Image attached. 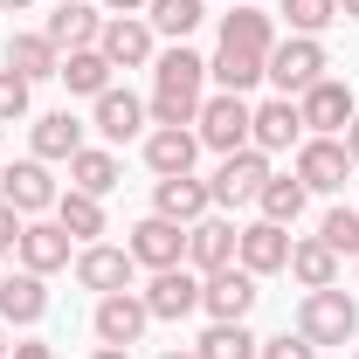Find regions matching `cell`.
<instances>
[{
	"label": "cell",
	"mask_w": 359,
	"mask_h": 359,
	"mask_svg": "<svg viewBox=\"0 0 359 359\" xmlns=\"http://www.w3.org/2000/svg\"><path fill=\"white\" fill-rule=\"evenodd\" d=\"M201 83H208V62H201L187 42H173L166 55H152V97H145L152 125H194L201 104H208Z\"/></svg>",
	"instance_id": "cell-1"
},
{
	"label": "cell",
	"mask_w": 359,
	"mask_h": 359,
	"mask_svg": "<svg viewBox=\"0 0 359 359\" xmlns=\"http://www.w3.org/2000/svg\"><path fill=\"white\" fill-rule=\"evenodd\" d=\"M297 332H304L311 346H353V339H359V304L339 290V283H332V290H304Z\"/></svg>",
	"instance_id": "cell-2"
},
{
	"label": "cell",
	"mask_w": 359,
	"mask_h": 359,
	"mask_svg": "<svg viewBox=\"0 0 359 359\" xmlns=\"http://www.w3.org/2000/svg\"><path fill=\"white\" fill-rule=\"evenodd\" d=\"M249 118H256V104L249 97H235V90H215L208 104H201V118H194V138L208 145V152H242L249 145Z\"/></svg>",
	"instance_id": "cell-3"
},
{
	"label": "cell",
	"mask_w": 359,
	"mask_h": 359,
	"mask_svg": "<svg viewBox=\"0 0 359 359\" xmlns=\"http://www.w3.org/2000/svg\"><path fill=\"white\" fill-rule=\"evenodd\" d=\"M263 76L276 83V97H304V90L325 76V42H318V35H290V42H276V48H269V62H263Z\"/></svg>",
	"instance_id": "cell-4"
},
{
	"label": "cell",
	"mask_w": 359,
	"mask_h": 359,
	"mask_svg": "<svg viewBox=\"0 0 359 359\" xmlns=\"http://www.w3.org/2000/svg\"><path fill=\"white\" fill-rule=\"evenodd\" d=\"M256 276L242 263H228V269H215V276H201V311L215 318V325H242V318L256 311Z\"/></svg>",
	"instance_id": "cell-5"
},
{
	"label": "cell",
	"mask_w": 359,
	"mask_h": 359,
	"mask_svg": "<svg viewBox=\"0 0 359 359\" xmlns=\"http://www.w3.org/2000/svg\"><path fill=\"white\" fill-rule=\"evenodd\" d=\"M97 48H104V62H111V69H145V62L159 55V35H152V21H145V14H104Z\"/></svg>",
	"instance_id": "cell-6"
},
{
	"label": "cell",
	"mask_w": 359,
	"mask_h": 359,
	"mask_svg": "<svg viewBox=\"0 0 359 359\" xmlns=\"http://www.w3.org/2000/svg\"><path fill=\"white\" fill-rule=\"evenodd\" d=\"M353 83H339V76H318L304 97H297V118H304V132L311 138H339L346 125H353Z\"/></svg>",
	"instance_id": "cell-7"
},
{
	"label": "cell",
	"mask_w": 359,
	"mask_h": 359,
	"mask_svg": "<svg viewBox=\"0 0 359 359\" xmlns=\"http://www.w3.org/2000/svg\"><path fill=\"white\" fill-rule=\"evenodd\" d=\"M263 180H269V152L242 145V152H228L222 166H215L208 194H215V208H249V201L263 194Z\"/></svg>",
	"instance_id": "cell-8"
},
{
	"label": "cell",
	"mask_w": 359,
	"mask_h": 359,
	"mask_svg": "<svg viewBox=\"0 0 359 359\" xmlns=\"http://www.w3.org/2000/svg\"><path fill=\"white\" fill-rule=\"evenodd\" d=\"M0 201H7L14 215L35 222V215H48V208L62 201V187L48 180V159H14V166L0 173Z\"/></svg>",
	"instance_id": "cell-9"
},
{
	"label": "cell",
	"mask_w": 359,
	"mask_h": 359,
	"mask_svg": "<svg viewBox=\"0 0 359 359\" xmlns=\"http://www.w3.org/2000/svg\"><path fill=\"white\" fill-rule=\"evenodd\" d=\"M138 297H145V311H152V318L180 325V318H194V311H201V269H187V263L152 269V283H145Z\"/></svg>",
	"instance_id": "cell-10"
},
{
	"label": "cell",
	"mask_w": 359,
	"mask_h": 359,
	"mask_svg": "<svg viewBox=\"0 0 359 359\" xmlns=\"http://www.w3.org/2000/svg\"><path fill=\"white\" fill-rule=\"evenodd\" d=\"M97 346H125L132 353L138 339H145V325H152V311H145V297L138 290H111V297H97Z\"/></svg>",
	"instance_id": "cell-11"
},
{
	"label": "cell",
	"mask_w": 359,
	"mask_h": 359,
	"mask_svg": "<svg viewBox=\"0 0 359 359\" xmlns=\"http://www.w3.org/2000/svg\"><path fill=\"white\" fill-rule=\"evenodd\" d=\"M132 276H138L132 249H111V242H83V249H76V283H83V290H97V297L132 290Z\"/></svg>",
	"instance_id": "cell-12"
},
{
	"label": "cell",
	"mask_w": 359,
	"mask_h": 359,
	"mask_svg": "<svg viewBox=\"0 0 359 359\" xmlns=\"http://www.w3.org/2000/svg\"><path fill=\"white\" fill-rule=\"evenodd\" d=\"M235 249H242V228L222 222V215H201V222L187 228V269H201V276L228 269V263H235Z\"/></svg>",
	"instance_id": "cell-13"
},
{
	"label": "cell",
	"mask_w": 359,
	"mask_h": 359,
	"mask_svg": "<svg viewBox=\"0 0 359 359\" xmlns=\"http://www.w3.org/2000/svg\"><path fill=\"white\" fill-rule=\"evenodd\" d=\"M132 263L138 269H173V263H187V228L180 222H166V215H145V222L132 228Z\"/></svg>",
	"instance_id": "cell-14"
},
{
	"label": "cell",
	"mask_w": 359,
	"mask_h": 359,
	"mask_svg": "<svg viewBox=\"0 0 359 359\" xmlns=\"http://www.w3.org/2000/svg\"><path fill=\"white\" fill-rule=\"evenodd\" d=\"M290 173L304 180V194H339L346 173H353V159H346V145H339V138H304Z\"/></svg>",
	"instance_id": "cell-15"
},
{
	"label": "cell",
	"mask_w": 359,
	"mask_h": 359,
	"mask_svg": "<svg viewBox=\"0 0 359 359\" xmlns=\"http://www.w3.org/2000/svg\"><path fill=\"white\" fill-rule=\"evenodd\" d=\"M249 145H256V152H290V145H304L297 97H269V104H256V118H249Z\"/></svg>",
	"instance_id": "cell-16"
},
{
	"label": "cell",
	"mask_w": 359,
	"mask_h": 359,
	"mask_svg": "<svg viewBox=\"0 0 359 359\" xmlns=\"http://www.w3.org/2000/svg\"><path fill=\"white\" fill-rule=\"evenodd\" d=\"M235 263L249 269V276H276V269H290V228H276V222H249V228H242V249H235Z\"/></svg>",
	"instance_id": "cell-17"
},
{
	"label": "cell",
	"mask_w": 359,
	"mask_h": 359,
	"mask_svg": "<svg viewBox=\"0 0 359 359\" xmlns=\"http://www.w3.org/2000/svg\"><path fill=\"white\" fill-rule=\"evenodd\" d=\"M208 208H215V194H208V180H194V173H173V180L152 187V215H166L180 228H194Z\"/></svg>",
	"instance_id": "cell-18"
},
{
	"label": "cell",
	"mask_w": 359,
	"mask_h": 359,
	"mask_svg": "<svg viewBox=\"0 0 359 359\" xmlns=\"http://www.w3.org/2000/svg\"><path fill=\"white\" fill-rule=\"evenodd\" d=\"M194 159H201V138L187 132V125H159V132H145V166H152L159 180L194 173Z\"/></svg>",
	"instance_id": "cell-19"
},
{
	"label": "cell",
	"mask_w": 359,
	"mask_h": 359,
	"mask_svg": "<svg viewBox=\"0 0 359 359\" xmlns=\"http://www.w3.org/2000/svg\"><path fill=\"white\" fill-rule=\"evenodd\" d=\"M222 48H242V55H263L269 62V48H276V21H269L263 7H228L222 14Z\"/></svg>",
	"instance_id": "cell-20"
},
{
	"label": "cell",
	"mask_w": 359,
	"mask_h": 359,
	"mask_svg": "<svg viewBox=\"0 0 359 359\" xmlns=\"http://www.w3.org/2000/svg\"><path fill=\"white\" fill-rule=\"evenodd\" d=\"M42 35L62 48V55H76V48H97V35H104V14H97L90 0H69V7H55V14H48Z\"/></svg>",
	"instance_id": "cell-21"
},
{
	"label": "cell",
	"mask_w": 359,
	"mask_h": 359,
	"mask_svg": "<svg viewBox=\"0 0 359 359\" xmlns=\"http://www.w3.org/2000/svg\"><path fill=\"white\" fill-rule=\"evenodd\" d=\"M145 118H152V111H145V97H132V90H118V83L97 97V132L111 138V145L138 138V132H145Z\"/></svg>",
	"instance_id": "cell-22"
},
{
	"label": "cell",
	"mask_w": 359,
	"mask_h": 359,
	"mask_svg": "<svg viewBox=\"0 0 359 359\" xmlns=\"http://www.w3.org/2000/svg\"><path fill=\"white\" fill-rule=\"evenodd\" d=\"M0 318H7V325H42L48 318V283L35 276V269L0 276Z\"/></svg>",
	"instance_id": "cell-23"
},
{
	"label": "cell",
	"mask_w": 359,
	"mask_h": 359,
	"mask_svg": "<svg viewBox=\"0 0 359 359\" xmlns=\"http://www.w3.org/2000/svg\"><path fill=\"white\" fill-rule=\"evenodd\" d=\"M14 256H21V269H35V276L62 269V263H69V235H62V222H28Z\"/></svg>",
	"instance_id": "cell-24"
},
{
	"label": "cell",
	"mask_w": 359,
	"mask_h": 359,
	"mask_svg": "<svg viewBox=\"0 0 359 359\" xmlns=\"http://www.w3.org/2000/svg\"><path fill=\"white\" fill-rule=\"evenodd\" d=\"M7 69L28 76V83H42V76L62 69V48L48 42V35H7Z\"/></svg>",
	"instance_id": "cell-25"
},
{
	"label": "cell",
	"mask_w": 359,
	"mask_h": 359,
	"mask_svg": "<svg viewBox=\"0 0 359 359\" xmlns=\"http://www.w3.org/2000/svg\"><path fill=\"white\" fill-rule=\"evenodd\" d=\"M76 152H83V125H76L69 111H48V118H35V159H48V166L62 159V166H69Z\"/></svg>",
	"instance_id": "cell-26"
},
{
	"label": "cell",
	"mask_w": 359,
	"mask_h": 359,
	"mask_svg": "<svg viewBox=\"0 0 359 359\" xmlns=\"http://www.w3.org/2000/svg\"><path fill=\"white\" fill-rule=\"evenodd\" d=\"M118 180H125V166H118V152H104V145H83V152L69 159V187H76V194H97V201H104Z\"/></svg>",
	"instance_id": "cell-27"
},
{
	"label": "cell",
	"mask_w": 359,
	"mask_h": 359,
	"mask_svg": "<svg viewBox=\"0 0 359 359\" xmlns=\"http://www.w3.org/2000/svg\"><path fill=\"white\" fill-rule=\"evenodd\" d=\"M62 83H69V97H104L111 90V62H104V48H76V55H62V69H55Z\"/></svg>",
	"instance_id": "cell-28"
},
{
	"label": "cell",
	"mask_w": 359,
	"mask_h": 359,
	"mask_svg": "<svg viewBox=\"0 0 359 359\" xmlns=\"http://www.w3.org/2000/svg\"><path fill=\"white\" fill-rule=\"evenodd\" d=\"M290 276H297L304 290H332V283H339V256H332L318 235H304V242H290Z\"/></svg>",
	"instance_id": "cell-29"
},
{
	"label": "cell",
	"mask_w": 359,
	"mask_h": 359,
	"mask_svg": "<svg viewBox=\"0 0 359 359\" xmlns=\"http://www.w3.org/2000/svg\"><path fill=\"white\" fill-rule=\"evenodd\" d=\"M256 208H263V222L290 228L297 215H304V180H297V173H269L263 194H256Z\"/></svg>",
	"instance_id": "cell-30"
},
{
	"label": "cell",
	"mask_w": 359,
	"mask_h": 359,
	"mask_svg": "<svg viewBox=\"0 0 359 359\" xmlns=\"http://www.w3.org/2000/svg\"><path fill=\"white\" fill-rule=\"evenodd\" d=\"M55 222H62V235H69V242H97V235H104V201L69 187V194L55 201Z\"/></svg>",
	"instance_id": "cell-31"
},
{
	"label": "cell",
	"mask_w": 359,
	"mask_h": 359,
	"mask_svg": "<svg viewBox=\"0 0 359 359\" xmlns=\"http://www.w3.org/2000/svg\"><path fill=\"white\" fill-rule=\"evenodd\" d=\"M145 21H152V35L187 42V35L208 21V0H152V7H145Z\"/></svg>",
	"instance_id": "cell-32"
},
{
	"label": "cell",
	"mask_w": 359,
	"mask_h": 359,
	"mask_svg": "<svg viewBox=\"0 0 359 359\" xmlns=\"http://www.w3.org/2000/svg\"><path fill=\"white\" fill-rule=\"evenodd\" d=\"M208 76L235 97H249V90L263 83V55H242V48H215V62H208Z\"/></svg>",
	"instance_id": "cell-33"
},
{
	"label": "cell",
	"mask_w": 359,
	"mask_h": 359,
	"mask_svg": "<svg viewBox=\"0 0 359 359\" xmlns=\"http://www.w3.org/2000/svg\"><path fill=\"white\" fill-rule=\"evenodd\" d=\"M194 353H201V359H256V353H263V339H256L249 325H208Z\"/></svg>",
	"instance_id": "cell-34"
},
{
	"label": "cell",
	"mask_w": 359,
	"mask_h": 359,
	"mask_svg": "<svg viewBox=\"0 0 359 359\" xmlns=\"http://www.w3.org/2000/svg\"><path fill=\"white\" fill-rule=\"evenodd\" d=\"M318 242H325L332 256H353L359 263V208H332V215L318 222Z\"/></svg>",
	"instance_id": "cell-35"
},
{
	"label": "cell",
	"mask_w": 359,
	"mask_h": 359,
	"mask_svg": "<svg viewBox=\"0 0 359 359\" xmlns=\"http://www.w3.org/2000/svg\"><path fill=\"white\" fill-rule=\"evenodd\" d=\"M283 14H290V35H325L339 21V0H283Z\"/></svg>",
	"instance_id": "cell-36"
},
{
	"label": "cell",
	"mask_w": 359,
	"mask_h": 359,
	"mask_svg": "<svg viewBox=\"0 0 359 359\" xmlns=\"http://www.w3.org/2000/svg\"><path fill=\"white\" fill-rule=\"evenodd\" d=\"M28 97H35V83H28V76H14V69H0V125H14V118H28Z\"/></svg>",
	"instance_id": "cell-37"
},
{
	"label": "cell",
	"mask_w": 359,
	"mask_h": 359,
	"mask_svg": "<svg viewBox=\"0 0 359 359\" xmlns=\"http://www.w3.org/2000/svg\"><path fill=\"white\" fill-rule=\"evenodd\" d=\"M256 359H318V346L304 339V332H297V339L283 332V339H263V353H256Z\"/></svg>",
	"instance_id": "cell-38"
},
{
	"label": "cell",
	"mask_w": 359,
	"mask_h": 359,
	"mask_svg": "<svg viewBox=\"0 0 359 359\" xmlns=\"http://www.w3.org/2000/svg\"><path fill=\"white\" fill-rule=\"evenodd\" d=\"M21 228H28V215H14V208L0 201V256H14V249H21Z\"/></svg>",
	"instance_id": "cell-39"
},
{
	"label": "cell",
	"mask_w": 359,
	"mask_h": 359,
	"mask_svg": "<svg viewBox=\"0 0 359 359\" xmlns=\"http://www.w3.org/2000/svg\"><path fill=\"white\" fill-rule=\"evenodd\" d=\"M7 359H55V353H48L42 339H28V346H7Z\"/></svg>",
	"instance_id": "cell-40"
},
{
	"label": "cell",
	"mask_w": 359,
	"mask_h": 359,
	"mask_svg": "<svg viewBox=\"0 0 359 359\" xmlns=\"http://www.w3.org/2000/svg\"><path fill=\"white\" fill-rule=\"evenodd\" d=\"M339 145H346V159H353V166H359V111H353V125L339 132Z\"/></svg>",
	"instance_id": "cell-41"
},
{
	"label": "cell",
	"mask_w": 359,
	"mask_h": 359,
	"mask_svg": "<svg viewBox=\"0 0 359 359\" xmlns=\"http://www.w3.org/2000/svg\"><path fill=\"white\" fill-rule=\"evenodd\" d=\"M152 0H104V14H145Z\"/></svg>",
	"instance_id": "cell-42"
},
{
	"label": "cell",
	"mask_w": 359,
	"mask_h": 359,
	"mask_svg": "<svg viewBox=\"0 0 359 359\" xmlns=\"http://www.w3.org/2000/svg\"><path fill=\"white\" fill-rule=\"evenodd\" d=\"M90 359H132V353H125V346H97Z\"/></svg>",
	"instance_id": "cell-43"
},
{
	"label": "cell",
	"mask_w": 359,
	"mask_h": 359,
	"mask_svg": "<svg viewBox=\"0 0 359 359\" xmlns=\"http://www.w3.org/2000/svg\"><path fill=\"white\" fill-rule=\"evenodd\" d=\"M339 21H359V0H339Z\"/></svg>",
	"instance_id": "cell-44"
},
{
	"label": "cell",
	"mask_w": 359,
	"mask_h": 359,
	"mask_svg": "<svg viewBox=\"0 0 359 359\" xmlns=\"http://www.w3.org/2000/svg\"><path fill=\"white\" fill-rule=\"evenodd\" d=\"M21 7H28V0H0V14H21Z\"/></svg>",
	"instance_id": "cell-45"
},
{
	"label": "cell",
	"mask_w": 359,
	"mask_h": 359,
	"mask_svg": "<svg viewBox=\"0 0 359 359\" xmlns=\"http://www.w3.org/2000/svg\"><path fill=\"white\" fill-rule=\"evenodd\" d=\"M159 359H201V353H159Z\"/></svg>",
	"instance_id": "cell-46"
},
{
	"label": "cell",
	"mask_w": 359,
	"mask_h": 359,
	"mask_svg": "<svg viewBox=\"0 0 359 359\" xmlns=\"http://www.w3.org/2000/svg\"><path fill=\"white\" fill-rule=\"evenodd\" d=\"M0 359H7V332H0Z\"/></svg>",
	"instance_id": "cell-47"
},
{
	"label": "cell",
	"mask_w": 359,
	"mask_h": 359,
	"mask_svg": "<svg viewBox=\"0 0 359 359\" xmlns=\"http://www.w3.org/2000/svg\"><path fill=\"white\" fill-rule=\"evenodd\" d=\"M55 7H69V0H55Z\"/></svg>",
	"instance_id": "cell-48"
},
{
	"label": "cell",
	"mask_w": 359,
	"mask_h": 359,
	"mask_svg": "<svg viewBox=\"0 0 359 359\" xmlns=\"http://www.w3.org/2000/svg\"><path fill=\"white\" fill-rule=\"evenodd\" d=\"M353 359H359V353H353Z\"/></svg>",
	"instance_id": "cell-49"
}]
</instances>
